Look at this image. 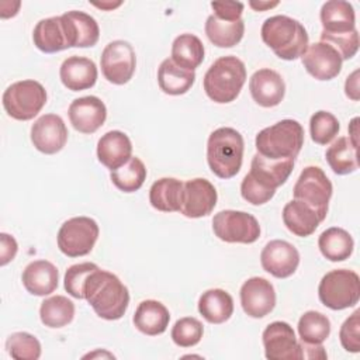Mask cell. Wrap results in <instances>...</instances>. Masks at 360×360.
<instances>
[{
    "instance_id": "obj_38",
    "label": "cell",
    "mask_w": 360,
    "mask_h": 360,
    "mask_svg": "<svg viewBox=\"0 0 360 360\" xmlns=\"http://www.w3.org/2000/svg\"><path fill=\"white\" fill-rule=\"evenodd\" d=\"M298 335L301 342L309 345L323 343L330 333V321L318 311H307L298 321Z\"/></svg>"
},
{
    "instance_id": "obj_10",
    "label": "cell",
    "mask_w": 360,
    "mask_h": 360,
    "mask_svg": "<svg viewBox=\"0 0 360 360\" xmlns=\"http://www.w3.org/2000/svg\"><path fill=\"white\" fill-rule=\"evenodd\" d=\"M212 231L226 243H253L260 236L257 219L245 211L224 210L214 215Z\"/></svg>"
},
{
    "instance_id": "obj_32",
    "label": "cell",
    "mask_w": 360,
    "mask_h": 360,
    "mask_svg": "<svg viewBox=\"0 0 360 360\" xmlns=\"http://www.w3.org/2000/svg\"><path fill=\"white\" fill-rule=\"evenodd\" d=\"M318 248L329 262H343L352 256L354 242L347 231L332 226L319 235Z\"/></svg>"
},
{
    "instance_id": "obj_20",
    "label": "cell",
    "mask_w": 360,
    "mask_h": 360,
    "mask_svg": "<svg viewBox=\"0 0 360 360\" xmlns=\"http://www.w3.org/2000/svg\"><path fill=\"white\" fill-rule=\"evenodd\" d=\"M252 98L264 108L278 105L285 94V83L283 77L273 69H259L249 80Z\"/></svg>"
},
{
    "instance_id": "obj_42",
    "label": "cell",
    "mask_w": 360,
    "mask_h": 360,
    "mask_svg": "<svg viewBox=\"0 0 360 360\" xmlns=\"http://www.w3.org/2000/svg\"><path fill=\"white\" fill-rule=\"evenodd\" d=\"M98 266L96 263H77L70 266L66 273H65V290L68 291L69 295L77 300H83V288L87 277L93 270H96Z\"/></svg>"
},
{
    "instance_id": "obj_40",
    "label": "cell",
    "mask_w": 360,
    "mask_h": 360,
    "mask_svg": "<svg viewBox=\"0 0 360 360\" xmlns=\"http://www.w3.org/2000/svg\"><path fill=\"white\" fill-rule=\"evenodd\" d=\"M339 129L340 125L338 118L329 111L319 110L315 114H312L309 120L311 138L318 145H326L330 141H333L339 134Z\"/></svg>"
},
{
    "instance_id": "obj_6",
    "label": "cell",
    "mask_w": 360,
    "mask_h": 360,
    "mask_svg": "<svg viewBox=\"0 0 360 360\" xmlns=\"http://www.w3.org/2000/svg\"><path fill=\"white\" fill-rule=\"evenodd\" d=\"M319 301L329 309L340 311L354 307L360 298L359 274L347 269L326 273L318 285Z\"/></svg>"
},
{
    "instance_id": "obj_7",
    "label": "cell",
    "mask_w": 360,
    "mask_h": 360,
    "mask_svg": "<svg viewBox=\"0 0 360 360\" xmlns=\"http://www.w3.org/2000/svg\"><path fill=\"white\" fill-rule=\"evenodd\" d=\"M45 87L37 80H20L10 84L3 93L6 112L18 121L32 120L45 105Z\"/></svg>"
},
{
    "instance_id": "obj_49",
    "label": "cell",
    "mask_w": 360,
    "mask_h": 360,
    "mask_svg": "<svg viewBox=\"0 0 360 360\" xmlns=\"http://www.w3.org/2000/svg\"><path fill=\"white\" fill-rule=\"evenodd\" d=\"M345 93L353 101L359 100V70H354L350 76H347L345 83Z\"/></svg>"
},
{
    "instance_id": "obj_13",
    "label": "cell",
    "mask_w": 360,
    "mask_h": 360,
    "mask_svg": "<svg viewBox=\"0 0 360 360\" xmlns=\"http://www.w3.org/2000/svg\"><path fill=\"white\" fill-rule=\"evenodd\" d=\"M217 190L211 181L197 177L183 184L180 212L187 218H202L217 205Z\"/></svg>"
},
{
    "instance_id": "obj_24",
    "label": "cell",
    "mask_w": 360,
    "mask_h": 360,
    "mask_svg": "<svg viewBox=\"0 0 360 360\" xmlns=\"http://www.w3.org/2000/svg\"><path fill=\"white\" fill-rule=\"evenodd\" d=\"M21 280L30 294L45 297L58 288L59 271L48 260H34L25 266Z\"/></svg>"
},
{
    "instance_id": "obj_52",
    "label": "cell",
    "mask_w": 360,
    "mask_h": 360,
    "mask_svg": "<svg viewBox=\"0 0 360 360\" xmlns=\"http://www.w3.org/2000/svg\"><path fill=\"white\" fill-rule=\"evenodd\" d=\"M96 7L98 8H105V10H110V8H114V7H118L121 4V1L118 3H93Z\"/></svg>"
},
{
    "instance_id": "obj_28",
    "label": "cell",
    "mask_w": 360,
    "mask_h": 360,
    "mask_svg": "<svg viewBox=\"0 0 360 360\" xmlns=\"http://www.w3.org/2000/svg\"><path fill=\"white\" fill-rule=\"evenodd\" d=\"M34 45L45 53H55L68 49V41L60 15L39 20L32 31Z\"/></svg>"
},
{
    "instance_id": "obj_34",
    "label": "cell",
    "mask_w": 360,
    "mask_h": 360,
    "mask_svg": "<svg viewBox=\"0 0 360 360\" xmlns=\"http://www.w3.org/2000/svg\"><path fill=\"white\" fill-rule=\"evenodd\" d=\"M245 32L243 20L224 21L214 14L205 21V34L208 39L218 48H232L240 42Z\"/></svg>"
},
{
    "instance_id": "obj_21",
    "label": "cell",
    "mask_w": 360,
    "mask_h": 360,
    "mask_svg": "<svg viewBox=\"0 0 360 360\" xmlns=\"http://www.w3.org/2000/svg\"><path fill=\"white\" fill-rule=\"evenodd\" d=\"M96 63L84 56H69L59 69V77L63 86L72 91H82L93 87L97 82Z\"/></svg>"
},
{
    "instance_id": "obj_18",
    "label": "cell",
    "mask_w": 360,
    "mask_h": 360,
    "mask_svg": "<svg viewBox=\"0 0 360 360\" xmlns=\"http://www.w3.org/2000/svg\"><path fill=\"white\" fill-rule=\"evenodd\" d=\"M70 124L82 134H94L107 118L105 104L96 96L75 98L68 110Z\"/></svg>"
},
{
    "instance_id": "obj_46",
    "label": "cell",
    "mask_w": 360,
    "mask_h": 360,
    "mask_svg": "<svg viewBox=\"0 0 360 360\" xmlns=\"http://www.w3.org/2000/svg\"><path fill=\"white\" fill-rule=\"evenodd\" d=\"M211 7L214 10V15L224 21H238L240 20L243 11V3L239 1H212Z\"/></svg>"
},
{
    "instance_id": "obj_36",
    "label": "cell",
    "mask_w": 360,
    "mask_h": 360,
    "mask_svg": "<svg viewBox=\"0 0 360 360\" xmlns=\"http://www.w3.org/2000/svg\"><path fill=\"white\" fill-rule=\"evenodd\" d=\"M75 304L65 295H53L42 301L41 322L48 328H62L73 321Z\"/></svg>"
},
{
    "instance_id": "obj_26",
    "label": "cell",
    "mask_w": 360,
    "mask_h": 360,
    "mask_svg": "<svg viewBox=\"0 0 360 360\" xmlns=\"http://www.w3.org/2000/svg\"><path fill=\"white\" fill-rule=\"evenodd\" d=\"M283 222L291 233L305 238L316 231L322 219L308 204L294 198L283 208Z\"/></svg>"
},
{
    "instance_id": "obj_16",
    "label": "cell",
    "mask_w": 360,
    "mask_h": 360,
    "mask_svg": "<svg viewBox=\"0 0 360 360\" xmlns=\"http://www.w3.org/2000/svg\"><path fill=\"white\" fill-rule=\"evenodd\" d=\"M68 128L56 114H44L31 127V142L37 150L53 155L63 149L68 141Z\"/></svg>"
},
{
    "instance_id": "obj_5",
    "label": "cell",
    "mask_w": 360,
    "mask_h": 360,
    "mask_svg": "<svg viewBox=\"0 0 360 360\" xmlns=\"http://www.w3.org/2000/svg\"><path fill=\"white\" fill-rule=\"evenodd\" d=\"M257 153L273 160L295 159L304 145V128L295 120H281L256 135Z\"/></svg>"
},
{
    "instance_id": "obj_8",
    "label": "cell",
    "mask_w": 360,
    "mask_h": 360,
    "mask_svg": "<svg viewBox=\"0 0 360 360\" xmlns=\"http://www.w3.org/2000/svg\"><path fill=\"white\" fill-rule=\"evenodd\" d=\"M97 222L89 217H73L62 224L58 231V248L68 257L89 255L98 238Z\"/></svg>"
},
{
    "instance_id": "obj_44",
    "label": "cell",
    "mask_w": 360,
    "mask_h": 360,
    "mask_svg": "<svg viewBox=\"0 0 360 360\" xmlns=\"http://www.w3.org/2000/svg\"><path fill=\"white\" fill-rule=\"evenodd\" d=\"M339 339L345 350L350 353L360 352V311H354L346 318L340 326Z\"/></svg>"
},
{
    "instance_id": "obj_25",
    "label": "cell",
    "mask_w": 360,
    "mask_h": 360,
    "mask_svg": "<svg viewBox=\"0 0 360 360\" xmlns=\"http://www.w3.org/2000/svg\"><path fill=\"white\" fill-rule=\"evenodd\" d=\"M321 24L325 34H347L356 30L354 8L349 1L330 0L321 7Z\"/></svg>"
},
{
    "instance_id": "obj_43",
    "label": "cell",
    "mask_w": 360,
    "mask_h": 360,
    "mask_svg": "<svg viewBox=\"0 0 360 360\" xmlns=\"http://www.w3.org/2000/svg\"><path fill=\"white\" fill-rule=\"evenodd\" d=\"M321 41L333 46L342 60L352 59L359 51V32L357 30L347 34H325L321 32Z\"/></svg>"
},
{
    "instance_id": "obj_51",
    "label": "cell",
    "mask_w": 360,
    "mask_h": 360,
    "mask_svg": "<svg viewBox=\"0 0 360 360\" xmlns=\"http://www.w3.org/2000/svg\"><path fill=\"white\" fill-rule=\"evenodd\" d=\"M278 4V1H259V3H255V1H250L249 6L257 11H262V10H267V8H271V7H276Z\"/></svg>"
},
{
    "instance_id": "obj_4",
    "label": "cell",
    "mask_w": 360,
    "mask_h": 360,
    "mask_svg": "<svg viewBox=\"0 0 360 360\" xmlns=\"http://www.w3.org/2000/svg\"><path fill=\"white\" fill-rule=\"evenodd\" d=\"M246 82L245 63L233 56L218 58L204 75V91L218 104H226L233 101Z\"/></svg>"
},
{
    "instance_id": "obj_35",
    "label": "cell",
    "mask_w": 360,
    "mask_h": 360,
    "mask_svg": "<svg viewBox=\"0 0 360 360\" xmlns=\"http://www.w3.org/2000/svg\"><path fill=\"white\" fill-rule=\"evenodd\" d=\"M326 162L333 173L345 176L359 169L357 148L350 142L347 136H340L326 149Z\"/></svg>"
},
{
    "instance_id": "obj_9",
    "label": "cell",
    "mask_w": 360,
    "mask_h": 360,
    "mask_svg": "<svg viewBox=\"0 0 360 360\" xmlns=\"http://www.w3.org/2000/svg\"><path fill=\"white\" fill-rule=\"evenodd\" d=\"M332 191L333 188L330 180L318 166L305 167L292 188L294 198L308 204L322 221L326 218Z\"/></svg>"
},
{
    "instance_id": "obj_3",
    "label": "cell",
    "mask_w": 360,
    "mask_h": 360,
    "mask_svg": "<svg viewBox=\"0 0 360 360\" xmlns=\"http://www.w3.org/2000/svg\"><path fill=\"white\" fill-rule=\"evenodd\" d=\"M245 142L240 132L222 127L211 132L207 142V162L211 172L219 179L236 176L242 167Z\"/></svg>"
},
{
    "instance_id": "obj_45",
    "label": "cell",
    "mask_w": 360,
    "mask_h": 360,
    "mask_svg": "<svg viewBox=\"0 0 360 360\" xmlns=\"http://www.w3.org/2000/svg\"><path fill=\"white\" fill-rule=\"evenodd\" d=\"M240 194L243 200L250 202L252 205H263L267 201L273 198L276 194V190L267 188L262 186L259 181H256L249 173L243 177L242 184H240Z\"/></svg>"
},
{
    "instance_id": "obj_50",
    "label": "cell",
    "mask_w": 360,
    "mask_h": 360,
    "mask_svg": "<svg viewBox=\"0 0 360 360\" xmlns=\"http://www.w3.org/2000/svg\"><path fill=\"white\" fill-rule=\"evenodd\" d=\"M357 122H359V118H353L352 122L349 124V139L350 142L357 148Z\"/></svg>"
},
{
    "instance_id": "obj_11",
    "label": "cell",
    "mask_w": 360,
    "mask_h": 360,
    "mask_svg": "<svg viewBox=\"0 0 360 360\" xmlns=\"http://www.w3.org/2000/svg\"><path fill=\"white\" fill-rule=\"evenodd\" d=\"M101 72L112 84L128 83L136 68V55L132 45L124 39H115L105 45L100 58Z\"/></svg>"
},
{
    "instance_id": "obj_31",
    "label": "cell",
    "mask_w": 360,
    "mask_h": 360,
    "mask_svg": "<svg viewBox=\"0 0 360 360\" xmlns=\"http://www.w3.org/2000/svg\"><path fill=\"white\" fill-rule=\"evenodd\" d=\"M183 184V181L174 177H162L156 180L149 190L150 205L162 212L180 211Z\"/></svg>"
},
{
    "instance_id": "obj_27",
    "label": "cell",
    "mask_w": 360,
    "mask_h": 360,
    "mask_svg": "<svg viewBox=\"0 0 360 360\" xmlns=\"http://www.w3.org/2000/svg\"><path fill=\"white\" fill-rule=\"evenodd\" d=\"M170 321L169 309L156 300L142 301L134 314L135 328L148 336H156L163 333Z\"/></svg>"
},
{
    "instance_id": "obj_2",
    "label": "cell",
    "mask_w": 360,
    "mask_h": 360,
    "mask_svg": "<svg viewBox=\"0 0 360 360\" xmlns=\"http://www.w3.org/2000/svg\"><path fill=\"white\" fill-rule=\"evenodd\" d=\"M260 35L263 42L284 60L301 58L308 48L307 30L288 15H273L264 20Z\"/></svg>"
},
{
    "instance_id": "obj_29",
    "label": "cell",
    "mask_w": 360,
    "mask_h": 360,
    "mask_svg": "<svg viewBox=\"0 0 360 360\" xmlns=\"http://www.w3.org/2000/svg\"><path fill=\"white\" fill-rule=\"evenodd\" d=\"M198 312L210 323H224L233 314V300L225 290H207L198 300Z\"/></svg>"
},
{
    "instance_id": "obj_37",
    "label": "cell",
    "mask_w": 360,
    "mask_h": 360,
    "mask_svg": "<svg viewBox=\"0 0 360 360\" xmlns=\"http://www.w3.org/2000/svg\"><path fill=\"white\" fill-rule=\"evenodd\" d=\"M110 179L118 190L134 193L139 190L146 180V167L139 158L132 156L124 166L111 170Z\"/></svg>"
},
{
    "instance_id": "obj_22",
    "label": "cell",
    "mask_w": 360,
    "mask_h": 360,
    "mask_svg": "<svg viewBox=\"0 0 360 360\" xmlns=\"http://www.w3.org/2000/svg\"><path fill=\"white\" fill-rule=\"evenodd\" d=\"M132 143L122 131L105 132L97 143V158L110 170L124 166L132 156Z\"/></svg>"
},
{
    "instance_id": "obj_15",
    "label": "cell",
    "mask_w": 360,
    "mask_h": 360,
    "mask_svg": "<svg viewBox=\"0 0 360 360\" xmlns=\"http://www.w3.org/2000/svg\"><path fill=\"white\" fill-rule=\"evenodd\" d=\"M260 263L264 271L277 278L292 276L300 264V253L294 245L287 240H270L260 253Z\"/></svg>"
},
{
    "instance_id": "obj_30",
    "label": "cell",
    "mask_w": 360,
    "mask_h": 360,
    "mask_svg": "<svg viewBox=\"0 0 360 360\" xmlns=\"http://www.w3.org/2000/svg\"><path fill=\"white\" fill-rule=\"evenodd\" d=\"M195 82L194 70L177 66L172 59H165L158 69V83L163 93L180 96L187 93Z\"/></svg>"
},
{
    "instance_id": "obj_23",
    "label": "cell",
    "mask_w": 360,
    "mask_h": 360,
    "mask_svg": "<svg viewBox=\"0 0 360 360\" xmlns=\"http://www.w3.org/2000/svg\"><path fill=\"white\" fill-rule=\"evenodd\" d=\"M295 159L273 160L256 153L250 163L249 174L262 186L276 190L283 186L294 169Z\"/></svg>"
},
{
    "instance_id": "obj_48",
    "label": "cell",
    "mask_w": 360,
    "mask_h": 360,
    "mask_svg": "<svg viewBox=\"0 0 360 360\" xmlns=\"http://www.w3.org/2000/svg\"><path fill=\"white\" fill-rule=\"evenodd\" d=\"M300 347H301V359H326L328 357L322 343L309 345V343L300 342Z\"/></svg>"
},
{
    "instance_id": "obj_47",
    "label": "cell",
    "mask_w": 360,
    "mask_h": 360,
    "mask_svg": "<svg viewBox=\"0 0 360 360\" xmlns=\"http://www.w3.org/2000/svg\"><path fill=\"white\" fill-rule=\"evenodd\" d=\"M0 264L6 266L7 263H10L18 250V245L15 242V239L8 235V233H0Z\"/></svg>"
},
{
    "instance_id": "obj_1",
    "label": "cell",
    "mask_w": 360,
    "mask_h": 360,
    "mask_svg": "<svg viewBox=\"0 0 360 360\" xmlns=\"http://www.w3.org/2000/svg\"><path fill=\"white\" fill-rule=\"evenodd\" d=\"M83 294L93 311L105 321L122 318L129 304V292L122 281L115 274L100 267L87 277Z\"/></svg>"
},
{
    "instance_id": "obj_33",
    "label": "cell",
    "mask_w": 360,
    "mask_h": 360,
    "mask_svg": "<svg viewBox=\"0 0 360 360\" xmlns=\"http://www.w3.org/2000/svg\"><path fill=\"white\" fill-rule=\"evenodd\" d=\"M204 45L194 34H180L172 44V60L187 70L197 69L204 60Z\"/></svg>"
},
{
    "instance_id": "obj_12",
    "label": "cell",
    "mask_w": 360,
    "mask_h": 360,
    "mask_svg": "<svg viewBox=\"0 0 360 360\" xmlns=\"http://www.w3.org/2000/svg\"><path fill=\"white\" fill-rule=\"evenodd\" d=\"M264 356L269 360H300L301 347L294 329L283 321L267 325L262 335Z\"/></svg>"
},
{
    "instance_id": "obj_14",
    "label": "cell",
    "mask_w": 360,
    "mask_h": 360,
    "mask_svg": "<svg viewBox=\"0 0 360 360\" xmlns=\"http://www.w3.org/2000/svg\"><path fill=\"white\" fill-rule=\"evenodd\" d=\"M240 305L250 318H263L276 307L273 284L263 277L248 278L240 287Z\"/></svg>"
},
{
    "instance_id": "obj_19",
    "label": "cell",
    "mask_w": 360,
    "mask_h": 360,
    "mask_svg": "<svg viewBox=\"0 0 360 360\" xmlns=\"http://www.w3.org/2000/svg\"><path fill=\"white\" fill-rule=\"evenodd\" d=\"M69 48L94 46L100 38L97 21L87 13L72 10L60 15Z\"/></svg>"
},
{
    "instance_id": "obj_41",
    "label": "cell",
    "mask_w": 360,
    "mask_h": 360,
    "mask_svg": "<svg viewBox=\"0 0 360 360\" xmlns=\"http://www.w3.org/2000/svg\"><path fill=\"white\" fill-rule=\"evenodd\" d=\"M204 333L202 323L193 316L180 318L172 328V339L180 347L195 346Z\"/></svg>"
},
{
    "instance_id": "obj_39",
    "label": "cell",
    "mask_w": 360,
    "mask_h": 360,
    "mask_svg": "<svg viewBox=\"0 0 360 360\" xmlns=\"http://www.w3.org/2000/svg\"><path fill=\"white\" fill-rule=\"evenodd\" d=\"M6 349L15 360H37L41 357V343L28 332L11 333L6 340Z\"/></svg>"
},
{
    "instance_id": "obj_17",
    "label": "cell",
    "mask_w": 360,
    "mask_h": 360,
    "mask_svg": "<svg viewBox=\"0 0 360 360\" xmlns=\"http://www.w3.org/2000/svg\"><path fill=\"white\" fill-rule=\"evenodd\" d=\"M305 70L316 80H332L342 70V58L339 52L326 42H315L308 45L301 56Z\"/></svg>"
}]
</instances>
